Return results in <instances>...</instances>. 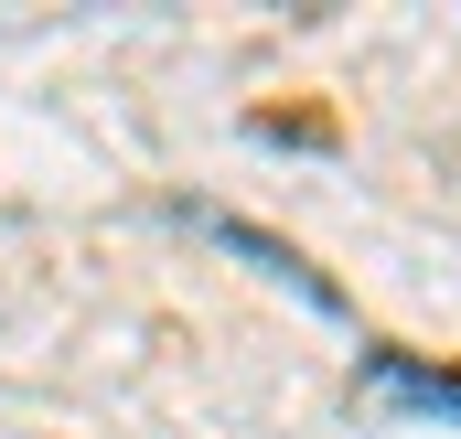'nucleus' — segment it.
<instances>
[{
    "mask_svg": "<svg viewBox=\"0 0 461 439\" xmlns=\"http://www.w3.org/2000/svg\"><path fill=\"white\" fill-rule=\"evenodd\" d=\"M183 225H194V236H215V246H236L247 268H268V279H279V290H290L301 311H322V322H344V290H333V279H312V268H301V257H290L279 236H258L247 215H215V204H183Z\"/></svg>",
    "mask_w": 461,
    "mask_h": 439,
    "instance_id": "nucleus-1",
    "label": "nucleus"
},
{
    "mask_svg": "<svg viewBox=\"0 0 461 439\" xmlns=\"http://www.w3.org/2000/svg\"><path fill=\"white\" fill-rule=\"evenodd\" d=\"M375 397H397V408H429V418H451L461 429V375H440V364H408V354H365L354 364Z\"/></svg>",
    "mask_w": 461,
    "mask_h": 439,
    "instance_id": "nucleus-2",
    "label": "nucleus"
}]
</instances>
